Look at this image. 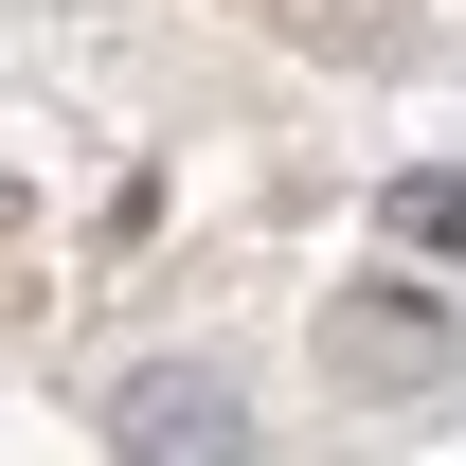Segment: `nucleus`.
Wrapping results in <instances>:
<instances>
[{
	"label": "nucleus",
	"mask_w": 466,
	"mask_h": 466,
	"mask_svg": "<svg viewBox=\"0 0 466 466\" xmlns=\"http://www.w3.org/2000/svg\"><path fill=\"white\" fill-rule=\"evenodd\" d=\"M126 449H144V466H233V395H179V377H162V395L126 412Z\"/></svg>",
	"instance_id": "nucleus-1"
}]
</instances>
